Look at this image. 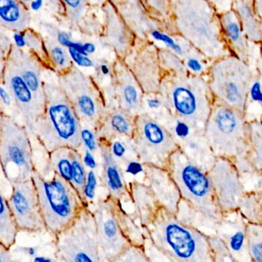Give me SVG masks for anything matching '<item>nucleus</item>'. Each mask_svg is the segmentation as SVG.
<instances>
[{"instance_id":"nucleus-1","label":"nucleus","mask_w":262,"mask_h":262,"mask_svg":"<svg viewBox=\"0 0 262 262\" xmlns=\"http://www.w3.org/2000/svg\"><path fill=\"white\" fill-rule=\"evenodd\" d=\"M174 34L182 36L211 62L231 54L220 17L208 0H171Z\"/></svg>"},{"instance_id":"nucleus-2","label":"nucleus","mask_w":262,"mask_h":262,"mask_svg":"<svg viewBox=\"0 0 262 262\" xmlns=\"http://www.w3.org/2000/svg\"><path fill=\"white\" fill-rule=\"evenodd\" d=\"M145 231L150 245L169 261L214 262L208 236L163 207L158 209Z\"/></svg>"},{"instance_id":"nucleus-3","label":"nucleus","mask_w":262,"mask_h":262,"mask_svg":"<svg viewBox=\"0 0 262 262\" xmlns=\"http://www.w3.org/2000/svg\"><path fill=\"white\" fill-rule=\"evenodd\" d=\"M45 112L36 121L33 136L47 153L62 147L82 148V124L59 84L44 83Z\"/></svg>"},{"instance_id":"nucleus-4","label":"nucleus","mask_w":262,"mask_h":262,"mask_svg":"<svg viewBox=\"0 0 262 262\" xmlns=\"http://www.w3.org/2000/svg\"><path fill=\"white\" fill-rule=\"evenodd\" d=\"M159 94L173 116L205 126L214 102L207 76L168 73L164 75Z\"/></svg>"},{"instance_id":"nucleus-5","label":"nucleus","mask_w":262,"mask_h":262,"mask_svg":"<svg viewBox=\"0 0 262 262\" xmlns=\"http://www.w3.org/2000/svg\"><path fill=\"white\" fill-rule=\"evenodd\" d=\"M32 179L47 232L54 237L70 226L87 205L74 186L57 173L53 172L48 179L36 169Z\"/></svg>"},{"instance_id":"nucleus-6","label":"nucleus","mask_w":262,"mask_h":262,"mask_svg":"<svg viewBox=\"0 0 262 262\" xmlns=\"http://www.w3.org/2000/svg\"><path fill=\"white\" fill-rule=\"evenodd\" d=\"M249 132L243 113L214 99L205 134L216 157L229 159L237 166L246 153Z\"/></svg>"},{"instance_id":"nucleus-7","label":"nucleus","mask_w":262,"mask_h":262,"mask_svg":"<svg viewBox=\"0 0 262 262\" xmlns=\"http://www.w3.org/2000/svg\"><path fill=\"white\" fill-rule=\"evenodd\" d=\"M167 170L177 185L182 199L204 215L220 222L222 213L208 171L191 162L179 149L171 155Z\"/></svg>"},{"instance_id":"nucleus-8","label":"nucleus","mask_w":262,"mask_h":262,"mask_svg":"<svg viewBox=\"0 0 262 262\" xmlns=\"http://www.w3.org/2000/svg\"><path fill=\"white\" fill-rule=\"evenodd\" d=\"M0 161L3 174L9 183L31 179L36 169L30 134L16 119L0 114Z\"/></svg>"},{"instance_id":"nucleus-9","label":"nucleus","mask_w":262,"mask_h":262,"mask_svg":"<svg viewBox=\"0 0 262 262\" xmlns=\"http://www.w3.org/2000/svg\"><path fill=\"white\" fill-rule=\"evenodd\" d=\"M255 76L249 63L229 55L211 62L207 79L216 101L245 114L248 92Z\"/></svg>"},{"instance_id":"nucleus-10","label":"nucleus","mask_w":262,"mask_h":262,"mask_svg":"<svg viewBox=\"0 0 262 262\" xmlns=\"http://www.w3.org/2000/svg\"><path fill=\"white\" fill-rule=\"evenodd\" d=\"M58 260L100 262L94 213L84 206L74 222L55 236Z\"/></svg>"},{"instance_id":"nucleus-11","label":"nucleus","mask_w":262,"mask_h":262,"mask_svg":"<svg viewBox=\"0 0 262 262\" xmlns=\"http://www.w3.org/2000/svg\"><path fill=\"white\" fill-rule=\"evenodd\" d=\"M58 84L71 102L82 125L96 130L106 110V100L99 87L74 66L61 73Z\"/></svg>"},{"instance_id":"nucleus-12","label":"nucleus","mask_w":262,"mask_h":262,"mask_svg":"<svg viewBox=\"0 0 262 262\" xmlns=\"http://www.w3.org/2000/svg\"><path fill=\"white\" fill-rule=\"evenodd\" d=\"M133 142L143 165L166 169L171 155L179 149L169 130L148 113L136 116Z\"/></svg>"},{"instance_id":"nucleus-13","label":"nucleus","mask_w":262,"mask_h":262,"mask_svg":"<svg viewBox=\"0 0 262 262\" xmlns=\"http://www.w3.org/2000/svg\"><path fill=\"white\" fill-rule=\"evenodd\" d=\"M116 202L117 199L108 194L94 205L93 211L97 228L100 262H114L128 246L133 245L118 220Z\"/></svg>"},{"instance_id":"nucleus-14","label":"nucleus","mask_w":262,"mask_h":262,"mask_svg":"<svg viewBox=\"0 0 262 262\" xmlns=\"http://www.w3.org/2000/svg\"><path fill=\"white\" fill-rule=\"evenodd\" d=\"M2 85L13 99L22 123L30 136H33L36 121L45 112L47 101L36 96L15 66L7 59L2 72Z\"/></svg>"},{"instance_id":"nucleus-15","label":"nucleus","mask_w":262,"mask_h":262,"mask_svg":"<svg viewBox=\"0 0 262 262\" xmlns=\"http://www.w3.org/2000/svg\"><path fill=\"white\" fill-rule=\"evenodd\" d=\"M163 125L172 135L179 149L191 162L208 172L217 157L205 136V127L192 125L172 115Z\"/></svg>"},{"instance_id":"nucleus-16","label":"nucleus","mask_w":262,"mask_h":262,"mask_svg":"<svg viewBox=\"0 0 262 262\" xmlns=\"http://www.w3.org/2000/svg\"><path fill=\"white\" fill-rule=\"evenodd\" d=\"M10 184L12 193L7 198V202L20 231L29 233L47 231L33 179Z\"/></svg>"},{"instance_id":"nucleus-17","label":"nucleus","mask_w":262,"mask_h":262,"mask_svg":"<svg viewBox=\"0 0 262 262\" xmlns=\"http://www.w3.org/2000/svg\"><path fill=\"white\" fill-rule=\"evenodd\" d=\"M208 174L222 214L238 209L246 191L234 162L225 158L217 157Z\"/></svg>"},{"instance_id":"nucleus-18","label":"nucleus","mask_w":262,"mask_h":262,"mask_svg":"<svg viewBox=\"0 0 262 262\" xmlns=\"http://www.w3.org/2000/svg\"><path fill=\"white\" fill-rule=\"evenodd\" d=\"M248 222L238 209L224 213L217 235L225 242L234 262H252L248 248Z\"/></svg>"},{"instance_id":"nucleus-19","label":"nucleus","mask_w":262,"mask_h":262,"mask_svg":"<svg viewBox=\"0 0 262 262\" xmlns=\"http://www.w3.org/2000/svg\"><path fill=\"white\" fill-rule=\"evenodd\" d=\"M113 101L108 105H116L139 116L145 111V100L142 87L128 67L118 62L115 67Z\"/></svg>"},{"instance_id":"nucleus-20","label":"nucleus","mask_w":262,"mask_h":262,"mask_svg":"<svg viewBox=\"0 0 262 262\" xmlns=\"http://www.w3.org/2000/svg\"><path fill=\"white\" fill-rule=\"evenodd\" d=\"M48 154L50 169L70 182L84 202V187L88 169L84 164L81 150L62 147Z\"/></svg>"},{"instance_id":"nucleus-21","label":"nucleus","mask_w":262,"mask_h":262,"mask_svg":"<svg viewBox=\"0 0 262 262\" xmlns=\"http://www.w3.org/2000/svg\"><path fill=\"white\" fill-rule=\"evenodd\" d=\"M100 156L101 182L108 195L119 201H131L128 185L125 182L122 165L112 154L110 144L99 140Z\"/></svg>"},{"instance_id":"nucleus-22","label":"nucleus","mask_w":262,"mask_h":262,"mask_svg":"<svg viewBox=\"0 0 262 262\" xmlns=\"http://www.w3.org/2000/svg\"><path fill=\"white\" fill-rule=\"evenodd\" d=\"M144 182L151 188L161 207L177 214L182 200L177 185L166 168L144 165Z\"/></svg>"},{"instance_id":"nucleus-23","label":"nucleus","mask_w":262,"mask_h":262,"mask_svg":"<svg viewBox=\"0 0 262 262\" xmlns=\"http://www.w3.org/2000/svg\"><path fill=\"white\" fill-rule=\"evenodd\" d=\"M136 118V116L124 108L116 105H108L96 128L98 141L110 143L119 138L133 139Z\"/></svg>"},{"instance_id":"nucleus-24","label":"nucleus","mask_w":262,"mask_h":262,"mask_svg":"<svg viewBox=\"0 0 262 262\" xmlns=\"http://www.w3.org/2000/svg\"><path fill=\"white\" fill-rule=\"evenodd\" d=\"M128 189L130 202H133L134 208L133 212L128 214L145 231L161 205L152 190L145 182L133 181L128 184Z\"/></svg>"},{"instance_id":"nucleus-25","label":"nucleus","mask_w":262,"mask_h":262,"mask_svg":"<svg viewBox=\"0 0 262 262\" xmlns=\"http://www.w3.org/2000/svg\"><path fill=\"white\" fill-rule=\"evenodd\" d=\"M225 42L231 54L249 63L250 41L234 10L219 15Z\"/></svg>"},{"instance_id":"nucleus-26","label":"nucleus","mask_w":262,"mask_h":262,"mask_svg":"<svg viewBox=\"0 0 262 262\" xmlns=\"http://www.w3.org/2000/svg\"><path fill=\"white\" fill-rule=\"evenodd\" d=\"M106 18L105 37L120 57H125L131 50V31L111 4L104 8Z\"/></svg>"},{"instance_id":"nucleus-27","label":"nucleus","mask_w":262,"mask_h":262,"mask_svg":"<svg viewBox=\"0 0 262 262\" xmlns=\"http://www.w3.org/2000/svg\"><path fill=\"white\" fill-rule=\"evenodd\" d=\"M232 10L250 42L260 46L262 42L261 23L256 10L255 0H232Z\"/></svg>"},{"instance_id":"nucleus-28","label":"nucleus","mask_w":262,"mask_h":262,"mask_svg":"<svg viewBox=\"0 0 262 262\" xmlns=\"http://www.w3.org/2000/svg\"><path fill=\"white\" fill-rule=\"evenodd\" d=\"M249 140L245 157L237 165L239 172L262 171V122H249Z\"/></svg>"},{"instance_id":"nucleus-29","label":"nucleus","mask_w":262,"mask_h":262,"mask_svg":"<svg viewBox=\"0 0 262 262\" xmlns=\"http://www.w3.org/2000/svg\"><path fill=\"white\" fill-rule=\"evenodd\" d=\"M30 14L20 0H0V24L7 30L22 32L30 25Z\"/></svg>"},{"instance_id":"nucleus-30","label":"nucleus","mask_w":262,"mask_h":262,"mask_svg":"<svg viewBox=\"0 0 262 262\" xmlns=\"http://www.w3.org/2000/svg\"><path fill=\"white\" fill-rule=\"evenodd\" d=\"M176 215L184 223L195 228L208 237L217 234V227L219 222L204 215L183 199L179 203Z\"/></svg>"},{"instance_id":"nucleus-31","label":"nucleus","mask_w":262,"mask_h":262,"mask_svg":"<svg viewBox=\"0 0 262 262\" xmlns=\"http://www.w3.org/2000/svg\"><path fill=\"white\" fill-rule=\"evenodd\" d=\"M1 211H0V245L9 249L16 242L19 230L17 223L9 208L7 198L1 191Z\"/></svg>"},{"instance_id":"nucleus-32","label":"nucleus","mask_w":262,"mask_h":262,"mask_svg":"<svg viewBox=\"0 0 262 262\" xmlns=\"http://www.w3.org/2000/svg\"><path fill=\"white\" fill-rule=\"evenodd\" d=\"M247 122L260 121L262 117V81L256 76L250 86L245 110Z\"/></svg>"},{"instance_id":"nucleus-33","label":"nucleus","mask_w":262,"mask_h":262,"mask_svg":"<svg viewBox=\"0 0 262 262\" xmlns=\"http://www.w3.org/2000/svg\"><path fill=\"white\" fill-rule=\"evenodd\" d=\"M238 210L248 223L262 225L261 194L257 191L245 193Z\"/></svg>"},{"instance_id":"nucleus-34","label":"nucleus","mask_w":262,"mask_h":262,"mask_svg":"<svg viewBox=\"0 0 262 262\" xmlns=\"http://www.w3.org/2000/svg\"><path fill=\"white\" fill-rule=\"evenodd\" d=\"M248 248L252 262H262V225L248 223Z\"/></svg>"},{"instance_id":"nucleus-35","label":"nucleus","mask_w":262,"mask_h":262,"mask_svg":"<svg viewBox=\"0 0 262 262\" xmlns=\"http://www.w3.org/2000/svg\"><path fill=\"white\" fill-rule=\"evenodd\" d=\"M151 260V258L146 253L145 247L131 245L115 260L114 262H147Z\"/></svg>"},{"instance_id":"nucleus-36","label":"nucleus","mask_w":262,"mask_h":262,"mask_svg":"<svg viewBox=\"0 0 262 262\" xmlns=\"http://www.w3.org/2000/svg\"><path fill=\"white\" fill-rule=\"evenodd\" d=\"M208 238L214 262H234V258L225 245V242L217 234L210 236Z\"/></svg>"},{"instance_id":"nucleus-37","label":"nucleus","mask_w":262,"mask_h":262,"mask_svg":"<svg viewBox=\"0 0 262 262\" xmlns=\"http://www.w3.org/2000/svg\"><path fill=\"white\" fill-rule=\"evenodd\" d=\"M49 53L56 70L61 73L67 71L72 67L68 53L62 47L56 44L50 43Z\"/></svg>"},{"instance_id":"nucleus-38","label":"nucleus","mask_w":262,"mask_h":262,"mask_svg":"<svg viewBox=\"0 0 262 262\" xmlns=\"http://www.w3.org/2000/svg\"><path fill=\"white\" fill-rule=\"evenodd\" d=\"M66 9V13L72 24L80 20L86 8V0H61Z\"/></svg>"},{"instance_id":"nucleus-39","label":"nucleus","mask_w":262,"mask_h":262,"mask_svg":"<svg viewBox=\"0 0 262 262\" xmlns=\"http://www.w3.org/2000/svg\"><path fill=\"white\" fill-rule=\"evenodd\" d=\"M245 191L262 193V171L241 173Z\"/></svg>"},{"instance_id":"nucleus-40","label":"nucleus","mask_w":262,"mask_h":262,"mask_svg":"<svg viewBox=\"0 0 262 262\" xmlns=\"http://www.w3.org/2000/svg\"><path fill=\"white\" fill-rule=\"evenodd\" d=\"M81 137H82V148H86L94 154H97L99 152V141H98L95 128L87 125H82Z\"/></svg>"},{"instance_id":"nucleus-41","label":"nucleus","mask_w":262,"mask_h":262,"mask_svg":"<svg viewBox=\"0 0 262 262\" xmlns=\"http://www.w3.org/2000/svg\"><path fill=\"white\" fill-rule=\"evenodd\" d=\"M97 185L98 176L96 170L88 168L86 182H85L83 191L84 202L87 206H89L90 203H92L94 201Z\"/></svg>"},{"instance_id":"nucleus-42","label":"nucleus","mask_w":262,"mask_h":262,"mask_svg":"<svg viewBox=\"0 0 262 262\" xmlns=\"http://www.w3.org/2000/svg\"><path fill=\"white\" fill-rule=\"evenodd\" d=\"M81 151H82L84 164L86 168L96 170V168H98V162L96 156H95L96 154L85 148H81Z\"/></svg>"},{"instance_id":"nucleus-43","label":"nucleus","mask_w":262,"mask_h":262,"mask_svg":"<svg viewBox=\"0 0 262 262\" xmlns=\"http://www.w3.org/2000/svg\"><path fill=\"white\" fill-rule=\"evenodd\" d=\"M219 15L232 10V0H208Z\"/></svg>"},{"instance_id":"nucleus-44","label":"nucleus","mask_w":262,"mask_h":262,"mask_svg":"<svg viewBox=\"0 0 262 262\" xmlns=\"http://www.w3.org/2000/svg\"><path fill=\"white\" fill-rule=\"evenodd\" d=\"M70 53L72 57L79 65L82 66V67H90L93 65V62L89 58L81 55L76 49H70Z\"/></svg>"},{"instance_id":"nucleus-45","label":"nucleus","mask_w":262,"mask_h":262,"mask_svg":"<svg viewBox=\"0 0 262 262\" xmlns=\"http://www.w3.org/2000/svg\"><path fill=\"white\" fill-rule=\"evenodd\" d=\"M13 261L10 249L6 248L3 245H0V262Z\"/></svg>"},{"instance_id":"nucleus-46","label":"nucleus","mask_w":262,"mask_h":262,"mask_svg":"<svg viewBox=\"0 0 262 262\" xmlns=\"http://www.w3.org/2000/svg\"><path fill=\"white\" fill-rule=\"evenodd\" d=\"M255 7L256 10H257V14H258L259 17H260L262 29V0H255ZM260 53L262 61V42L260 45Z\"/></svg>"},{"instance_id":"nucleus-47","label":"nucleus","mask_w":262,"mask_h":262,"mask_svg":"<svg viewBox=\"0 0 262 262\" xmlns=\"http://www.w3.org/2000/svg\"><path fill=\"white\" fill-rule=\"evenodd\" d=\"M33 260L34 261H53V260H58L57 258H51V257H47V256L36 255L33 257Z\"/></svg>"},{"instance_id":"nucleus-48","label":"nucleus","mask_w":262,"mask_h":262,"mask_svg":"<svg viewBox=\"0 0 262 262\" xmlns=\"http://www.w3.org/2000/svg\"><path fill=\"white\" fill-rule=\"evenodd\" d=\"M20 1L25 5H28L29 4L32 2V0H20Z\"/></svg>"},{"instance_id":"nucleus-49","label":"nucleus","mask_w":262,"mask_h":262,"mask_svg":"<svg viewBox=\"0 0 262 262\" xmlns=\"http://www.w3.org/2000/svg\"><path fill=\"white\" fill-rule=\"evenodd\" d=\"M261 194V202H262V193H260Z\"/></svg>"},{"instance_id":"nucleus-50","label":"nucleus","mask_w":262,"mask_h":262,"mask_svg":"<svg viewBox=\"0 0 262 262\" xmlns=\"http://www.w3.org/2000/svg\"><path fill=\"white\" fill-rule=\"evenodd\" d=\"M260 121H261V122H262V117H261V119H260Z\"/></svg>"}]
</instances>
